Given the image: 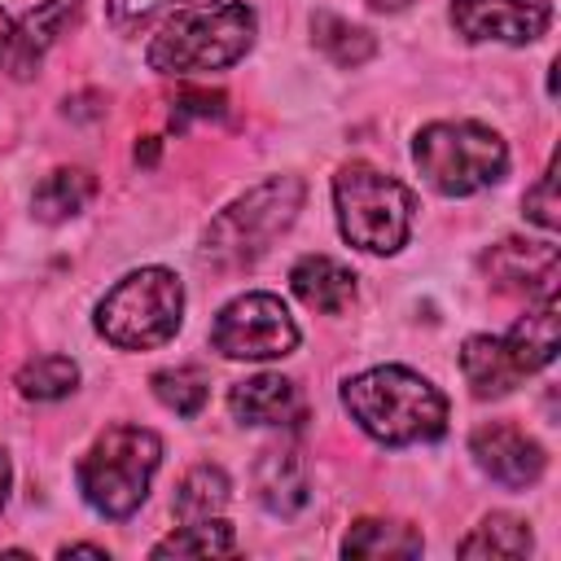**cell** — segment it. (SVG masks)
I'll use <instances>...</instances> for the list:
<instances>
[{
	"instance_id": "obj_1",
	"label": "cell",
	"mask_w": 561,
	"mask_h": 561,
	"mask_svg": "<svg viewBox=\"0 0 561 561\" xmlns=\"http://www.w3.org/2000/svg\"><path fill=\"white\" fill-rule=\"evenodd\" d=\"M342 408L381 447L434 443L447 430L443 390L403 364H377V368L346 377L342 381Z\"/></svg>"
},
{
	"instance_id": "obj_2",
	"label": "cell",
	"mask_w": 561,
	"mask_h": 561,
	"mask_svg": "<svg viewBox=\"0 0 561 561\" xmlns=\"http://www.w3.org/2000/svg\"><path fill=\"white\" fill-rule=\"evenodd\" d=\"M259 35V18L241 0H210L180 9L149 39V66L158 75H202L237 66Z\"/></svg>"
},
{
	"instance_id": "obj_3",
	"label": "cell",
	"mask_w": 561,
	"mask_h": 561,
	"mask_svg": "<svg viewBox=\"0 0 561 561\" xmlns=\"http://www.w3.org/2000/svg\"><path fill=\"white\" fill-rule=\"evenodd\" d=\"M307 197V184L298 175H272L254 188H245L237 202H228L202 232V263L215 272H237L259 263L272 241L298 219Z\"/></svg>"
},
{
	"instance_id": "obj_4",
	"label": "cell",
	"mask_w": 561,
	"mask_h": 561,
	"mask_svg": "<svg viewBox=\"0 0 561 561\" xmlns=\"http://www.w3.org/2000/svg\"><path fill=\"white\" fill-rule=\"evenodd\" d=\"M158 465H162V438L153 430L110 425L79 456L75 482H79V495L88 500L92 513H101L110 522H123L145 504Z\"/></svg>"
},
{
	"instance_id": "obj_5",
	"label": "cell",
	"mask_w": 561,
	"mask_h": 561,
	"mask_svg": "<svg viewBox=\"0 0 561 561\" xmlns=\"http://www.w3.org/2000/svg\"><path fill=\"white\" fill-rule=\"evenodd\" d=\"M412 162L425 175V184L443 197H469L504 180L508 171V145L495 127L473 118H443L425 123L412 136Z\"/></svg>"
},
{
	"instance_id": "obj_6",
	"label": "cell",
	"mask_w": 561,
	"mask_h": 561,
	"mask_svg": "<svg viewBox=\"0 0 561 561\" xmlns=\"http://www.w3.org/2000/svg\"><path fill=\"white\" fill-rule=\"evenodd\" d=\"M184 324V285L171 267H136L96 302V333L118 351H153Z\"/></svg>"
},
{
	"instance_id": "obj_7",
	"label": "cell",
	"mask_w": 561,
	"mask_h": 561,
	"mask_svg": "<svg viewBox=\"0 0 561 561\" xmlns=\"http://www.w3.org/2000/svg\"><path fill=\"white\" fill-rule=\"evenodd\" d=\"M333 210H337V232L355 250L394 254L412 232L416 197L403 180H394L368 162H346L333 175Z\"/></svg>"
},
{
	"instance_id": "obj_8",
	"label": "cell",
	"mask_w": 561,
	"mask_h": 561,
	"mask_svg": "<svg viewBox=\"0 0 561 561\" xmlns=\"http://www.w3.org/2000/svg\"><path fill=\"white\" fill-rule=\"evenodd\" d=\"M298 320L276 294H241L219 307L210 324V346L224 359H280L298 346Z\"/></svg>"
},
{
	"instance_id": "obj_9",
	"label": "cell",
	"mask_w": 561,
	"mask_h": 561,
	"mask_svg": "<svg viewBox=\"0 0 561 561\" xmlns=\"http://www.w3.org/2000/svg\"><path fill=\"white\" fill-rule=\"evenodd\" d=\"M456 35L469 44H530L552 22V0H451Z\"/></svg>"
},
{
	"instance_id": "obj_10",
	"label": "cell",
	"mask_w": 561,
	"mask_h": 561,
	"mask_svg": "<svg viewBox=\"0 0 561 561\" xmlns=\"http://www.w3.org/2000/svg\"><path fill=\"white\" fill-rule=\"evenodd\" d=\"M469 456H473V465H478L491 482H500V486H508V491L535 486V482L543 478V465H548L543 447H539L526 430H517V425H508V421H486V425H478V430L469 434Z\"/></svg>"
},
{
	"instance_id": "obj_11",
	"label": "cell",
	"mask_w": 561,
	"mask_h": 561,
	"mask_svg": "<svg viewBox=\"0 0 561 561\" xmlns=\"http://www.w3.org/2000/svg\"><path fill=\"white\" fill-rule=\"evenodd\" d=\"M482 267L500 289L513 294H557V245L552 241H500L482 254Z\"/></svg>"
},
{
	"instance_id": "obj_12",
	"label": "cell",
	"mask_w": 561,
	"mask_h": 561,
	"mask_svg": "<svg viewBox=\"0 0 561 561\" xmlns=\"http://www.w3.org/2000/svg\"><path fill=\"white\" fill-rule=\"evenodd\" d=\"M75 4L70 0H44V4H35L31 13H22L18 22H13V44H9V61H4V70L13 75V79H31L35 70H39V61H44V53L57 44V35L75 22Z\"/></svg>"
},
{
	"instance_id": "obj_13",
	"label": "cell",
	"mask_w": 561,
	"mask_h": 561,
	"mask_svg": "<svg viewBox=\"0 0 561 561\" xmlns=\"http://www.w3.org/2000/svg\"><path fill=\"white\" fill-rule=\"evenodd\" d=\"M228 412L241 425H285L298 416V390L280 373H254L245 381H232Z\"/></svg>"
},
{
	"instance_id": "obj_14",
	"label": "cell",
	"mask_w": 561,
	"mask_h": 561,
	"mask_svg": "<svg viewBox=\"0 0 561 561\" xmlns=\"http://www.w3.org/2000/svg\"><path fill=\"white\" fill-rule=\"evenodd\" d=\"M289 289L311 307V311H324V316H337L351 307L355 298V272L329 254H302L294 267H289Z\"/></svg>"
},
{
	"instance_id": "obj_15",
	"label": "cell",
	"mask_w": 561,
	"mask_h": 561,
	"mask_svg": "<svg viewBox=\"0 0 561 561\" xmlns=\"http://www.w3.org/2000/svg\"><path fill=\"white\" fill-rule=\"evenodd\" d=\"M460 373H465V381H469V390L478 399H500V394H508L526 377L517 368L508 342L504 337H491V333L465 337V346H460Z\"/></svg>"
},
{
	"instance_id": "obj_16",
	"label": "cell",
	"mask_w": 561,
	"mask_h": 561,
	"mask_svg": "<svg viewBox=\"0 0 561 561\" xmlns=\"http://www.w3.org/2000/svg\"><path fill=\"white\" fill-rule=\"evenodd\" d=\"M254 486L267 513L276 517H294L307 504V465L294 447H272L263 451L259 469H254Z\"/></svg>"
},
{
	"instance_id": "obj_17",
	"label": "cell",
	"mask_w": 561,
	"mask_h": 561,
	"mask_svg": "<svg viewBox=\"0 0 561 561\" xmlns=\"http://www.w3.org/2000/svg\"><path fill=\"white\" fill-rule=\"evenodd\" d=\"M517 368L530 377L539 368H548L557 359V346H561V329H557V294H543L539 307H530L508 333H504Z\"/></svg>"
},
{
	"instance_id": "obj_18",
	"label": "cell",
	"mask_w": 561,
	"mask_h": 561,
	"mask_svg": "<svg viewBox=\"0 0 561 561\" xmlns=\"http://www.w3.org/2000/svg\"><path fill=\"white\" fill-rule=\"evenodd\" d=\"M96 197V180L83 167H57L48 171L31 193V215L39 224H66Z\"/></svg>"
},
{
	"instance_id": "obj_19",
	"label": "cell",
	"mask_w": 561,
	"mask_h": 561,
	"mask_svg": "<svg viewBox=\"0 0 561 561\" xmlns=\"http://www.w3.org/2000/svg\"><path fill=\"white\" fill-rule=\"evenodd\" d=\"M425 539L421 530L403 526V522H386V517H359L346 539H342V557H364V561H381V557H421Z\"/></svg>"
},
{
	"instance_id": "obj_20",
	"label": "cell",
	"mask_w": 561,
	"mask_h": 561,
	"mask_svg": "<svg viewBox=\"0 0 561 561\" xmlns=\"http://www.w3.org/2000/svg\"><path fill=\"white\" fill-rule=\"evenodd\" d=\"M530 526L522 522V517H513V513H491V517H482L478 526H473V535H465L460 543H456V552L460 557H495V561H517V557H526L530 552Z\"/></svg>"
},
{
	"instance_id": "obj_21",
	"label": "cell",
	"mask_w": 561,
	"mask_h": 561,
	"mask_svg": "<svg viewBox=\"0 0 561 561\" xmlns=\"http://www.w3.org/2000/svg\"><path fill=\"white\" fill-rule=\"evenodd\" d=\"M228 495H232V482H228V473L219 465H193L180 478L171 508H175L180 522H202V517H219Z\"/></svg>"
},
{
	"instance_id": "obj_22",
	"label": "cell",
	"mask_w": 561,
	"mask_h": 561,
	"mask_svg": "<svg viewBox=\"0 0 561 561\" xmlns=\"http://www.w3.org/2000/svg\"><path fill=\"white\" fill-rule=\"evenodd\" d=\"M311 44H316L333 66H364V61L377 53V39H373L364 26H355V22L337 18V13H316V18H311Z\"/></svg>"
},
{
	"instance_id": "obj_23",
	"label": "cell",
	"mask_w": 561,
	"mask_h": 561,
	"mask_svg": "<svg viewBox=\"0 0 561 561\" xmlns=\"http://www.w3.org/2000/svg\"><path fill=\"white\" fill-rule=\"evenodd\" d=\"M232 548H237L232 526L219 517H202V522L175 526L167 539H158L149 548V557H228Z\"/></svg>"
},
{
	"instance_id": "obj_24",
	"label": "cell",
	"mask_w": 561,
	"mask_h": 561,
	"mask_svg": "<svg viewBox=\"0 0 561 561\" xmlns=\"http://www.w3.org/2000/svg\"><path fill=\"white\" fill-rule=\"evenodd\" d=\"M79 386V364L70 355H35L18 368V394L35 403H57L75 394Z\"/></svg>"
},
{
	"instance_id": "obj_25",
	"label": "cell",
	"mask_w": 561,
	"mask_h": 561,
	"mask_svg": "<svg viewBox=\"0 0 561 561\" xmlns=\"http://www.w3.org/2000/svg\"><path fill=\"white\" fill-rule=\"evenodd\" d=\"M153 386V399L162 408H171L175 416H197L206 408V394H210V381L197 364H175V368H158L149 377Z\"/></svg>"
},
{
	"instance_id": "obj_26",
	"label": "cell",
	"mask_w": 561,
	"mask_h": 561,
	"mask_svg": "<svg viewBox=\"0 0 561 561\" xmlns=\"http://www.w3.org/2000/svg\"><path fill=\"white\" fill-rule=\"evenodd\" d=\"M193 4H210V0H105L110 22H114L118 31H140V26H149L153 18L180 13V9H193Z\"/></svg>"
},
{
	"instance_id": "obj_27",
	"label": "cell",
	"mask_w": 561,
	"mask_h": 561,
	"mask_svg": "<svg viewBox=\"0 0 561 561\" xmlns=\"http://www.w3.org/2000/svg\"><path fill=\"white\" fill-rule=\"evenodd\" d=\"M526 219L530 224H539L543 232H557V224H561V202H557V158L543 167V175L526 188Z\"/></svg>"
},
{
	"instance_id": "obj_28",
	"label": "cell",
	"mask_w": 561,
	"mask_h": 561,
	"mask_svg": "<svg viewBox=\"0 0 561 561\" xmlns=\"http://www.w3.org/2000/svg\"><path fill=\"white\" fill-rule=\"evenodd\" d=\"M188 114H197V118H219V114H224V92H184V96L175 101V110H171V127H184Z\"/></svg>"
},
{
	"instance_id": "obj_29",
	"label": "cell",
	"mask_w": 561,
	"mask_h": 561,
	"mask_svg": "<svg viewBox=\"0 0 561 561\" xmlns=\"http://www.w3.org/2000/svg\"><path fill=\"white\" fill-rule=\"evenodd\" d=\"M57 557H110V548H101V543H66V548H57Z\"/></svg>"
},
{
	"instance_id": "obj_30",
	"label": "cell",
	"mask_w": 561,
	"mask_h": 561,
	"mask_svg": "<svg viewBox=\"0 0 561 561\" xmlns=\"http://www.w3.org/2000/svg\"><path fill=\"white\" fill-rule=\"evenodd\" d=\"M9 44H13V18L0 9V70H4V61H9Z\"/></svg>"
},
{
	"instance_id": "obj_31",
	"label": "cell",
	"mask_w": 561,
	"mask_h": 561,
	"mask_svg": "<svg viewBox=\"0 0 561 561\" xmlns=\"http://www.w3.org/2000/svg\"><path fill=\"white\" fill-rule=\"evenodd\" d=\"M9 486H13V465H9V451L0 447V508L9 504Z\"/></svg>"
},
{
	"instance_id": "obj_32",
	"label": "cell",
	"mask_w": 561,
	"mask_h": 561,
	"mask_svg": "<svg viewBox=\"0 0 561 561\" xmlns=\"http://www.w3.org/2000/svg\"><path fill=\"white\" fill-rule=\"evenodd\" d=\"M368 4H373V9H403L408 0H368Z\"/></svg>"
}]
</instances>
